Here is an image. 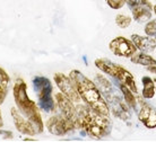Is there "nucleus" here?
Returning a JSON list of instances; mask_svg holds the SVG:
<instances>
[{
  "label": "nucleus",
  "instance_id": "obj_1",
  "mask_svg": "<svg viewBox=\"0 0 156 142\" xmlns=\"http://www.w3.org/2000/svg\"><path fill=\"white\" fill-rule=\"evenodd\" d=\"M70 79L74 82L79 96L84 100V103L93 111L98 112L102 115L109 116L110 108L104 96L102 95L95 82L88 79L84 73L78 70H73L69 74Z\"/></svg>",
  "mask_w": 156,
  "mask_h": 142
},
{
  "label": "nucleus",
  "instance_id": "obj_2",
  "mask_svg": "<svg viewBox=\"0 0 156 142\" xmlns=\"http://www.w3.org/2000/svg\"><path fill=\"white\" fill-rule=\"evenodd\" d=\"M77 112L78 129H82L94 139L104 138L111 132L112 123L109 116L102 115L98 112L93 111L88 106H84L78 103L76 107Z\"/></svg>",
  "mask_w": 156,
  "mask_h": 142
},
{
  "label": "nucleus",
  "instance_id": "obj_3",
  "mask_svg": "<svg viewBox=\"0 0 156 142\" xmlns=\"http://www.w3.org/2000/svg\"><path fill=\"white\" fill-rule=\"evenodd\" d=\"M14 98L20 112L35 126L36 132H43L42 116L36 104L28 97L27 85L22 79H17L14 86Z\"/></svg>",
  "mask_w": 156,
  "mask_h": 142
},
{
  "label": "nucleus",
  "instance_id": "obj_4",
  "mask_svg": "<svg viewBox=\"0 0 156 142\" xmlns=\"http://www.w3.org/2000/svg\"><path fill=\"white\" fill-rule=\"evenodd\" d=\"M95 65L104 73L113 77L114 79H117L120 84L126 85L133 94H137V86L133 74L129 72L127 69H125L123 67L110 61L108 59H96Z\"/></svg>",
  "mask_w": 156,
  "mask_h": 142
},
{
  "label": "nucleus",
  "instance_id": "obj_5",
  "mask_svg": "<svg viewBox=\"0 0 156 142\" xmlns=\"http://www.w3.org/2000/svg\"><path fill=\"white\" fill-rule=\"evenodd\" d=\"M33 86H34L36 95L39 97L41 108L48 113L55 111V102L52 98L51 81L43 76H36L33 79Z\"/></svg>",
  "mask_w": 156,
  "mask_h": 142
},
{
  "label": "nucleus",
  "instance_id": "obj_6",
  "mask_svg": "<svg viewBox=\"0 0 156 142\" xmlns=\"http://www.w3.org/2000/svg\"><path fill=\"white\" fill-rule=\"evenodd\" d=\"M47 127L51 134L55 135H66L67 133L77 129L74 123L66 119L62 114L50 117L47 121Z\"/></svg>",
  "mask_w": 156,
  "mask_h": 142
},
{
  "label": "nucleus",
  "instance_id": "obj_7",
  "mask_svg": "<svg viewBox=\"0 0 156 142\" xmlns=\"http://www.w3.org/2000/svg\"><path fill=\"white\" fill-rule=\"evenodd\" d=\"M109 49L114 55L123 57V58L133 57L137 51V47L133 41L126 39L123 36H118L112 40L109 44Z\"/></svg>",
  "mask_w": 156,
  "mask_h": 142
},
{
  "label": "nucleus",
  "instance_id": "obj_8",
  "mask_svg": "<svg viewBox=\"0 0 156 142\" xmlns=\"http://www.w3.org/2000/svg\"><path fill=\"white\" fill-rule=\"evenodd\" d=\"M133 12V19L138 23H144L152 17V4L148 0H127Z\"/></svg>",
  "mask_w": 156,
  "mask_h": 142
},
{
  "label": "nucleus",
  "instance_id": "obj_9",
  "mask_svg": "<svg viewBox=\"0 0 156 142\" xmlns=\"http://www.w3.org/2000/svg\"><path fill=\"white\" fill-rule=\"evenodd\" d=\"M53 78H55V81L57 86H58V88L61 90V92L65 96L68 97L73 103L78 104L80 102L82 98L79 96V94H78L77 89L75 87V85L73 82V80L70 79V77H67L63 73L57 72Z\"/></svg>",
  "mask_w": 156,
  "mask_h": 142
},
{
  "label": "nucleus",
  "instance_id": "obj_10",
  "mask_svg": "<svg viewBox=\"0 0 156 142\" xmlns=\"http://www.w3.org/2000/svg\"><path fill=\"white\" fill-rule=\"evenodd\" d=\"M55 100L58 104V107L66 119H68L70 122H73L78 129V121H77V112L76 107L74 106V103L71 102L67 96H65L62 92L55 95Z\"/></svg>",
  "mask_w": 156,
  "mask_h": 142
},
{
  "label": "nucleus",
  "instance_id": "obj_11",
  "mask_svg": "<svg viewBox=\"0 0 156 142\" xmlns=\"http://www.w3.org/2000/svg\"><path fill=\"white\" fill-rule=\"evenodd\" d=\"M12 119H14V124H15L16 129L20 131V133L26 135H34L36 132L35 126L30 122V119H26L23 116V114L20 111H17L15 107H12L10 109Z\"/></svg>",
  "mask_w": 156,
  "mask_h": 142
},
{
  "label": "nucleus",
  "instance_id": "obj_12",
  "mask_svg": "<svg viewBox=\"0 0 156 142\" xmlns=\"http://www.w3.org/2000/svg\"><path fill=\"white\" fill-rule=\"evenodd\" d=\"M141 107L138 112V119L146 127L154 129L156 127V111L148 104L141 102Z\"/></svg>",
  "mask_w": 156,
  "mask_h": 142
},
{
  "label": "nucleus",
  "instance_id": "obj_13",
  "mask_svg": "<svg viewBox=\"0 0 156 142\" xmlns=\"http://www.w3.org/2000/svg\"><path fill=\"white\" fill-rule=\"evenodd\" d=\"M131 41L136 45L137 50H140L144 53L153 52L156 47V41L151 36H140V35H131Z\"/></svg>",
  "mask_w": 156,
  "mask_h": 142
},
{
  "label": "nucleus",
  "instance_id": "obj_14",
  "mask_svg": "<svg viewBox=\"0 0 156 142\" xmlns=\"http://www.w3.org/2000/svg\"><path fill=\"white\" fill-rule=\"evenodd\" d=\"M9 76L2 68H0V104L4 103L8 94V88H9Z\"/></svg>",
  "mask_w": 156,
  "mask_h": 142
},
{
  "label": "nucleus",
  "instance_id": "obj_15",
  "mask_svg": "<svg viewBox=\"0 0 156 142\" xmlns=\"http://www.w3.org/2000/svg\"><path fill=\"white\" fill-rule=\"evenodd\" d=\"M141 81H143V85H144L143 92H141L143 97L146 98V99H151V98H153L154 95H155V90H156L155 81L153 80L151 77H143Z\"/></svg>",
  "mask_w": 156,
  "mask_h": 142
},
{
  "label": "nucleus",
  "instance_id": "obj_16",
  "mask_svg": "<svg viewBox=\"0 0 156 142\" xmlns=\"http://www.w3.org/2000/svg\"><path fill=\"white\" fill-rule=\"evenodd\" d=\"M131 61L133 63H136V64H140L145 65V67H149V65H156V60L154 58H152L151 55H148L147 53H144V52H140L138 54H133V58H131Z\"/></svg>",
  "mask_w": 156,
  "mask_h": 142
},
{
  "label": "nucleus",
  "instance_id": "obj_17",
  "mask_svg": "<svg viewBox=\"0 0 156 142\" xmlns=\"http://www.w3.org/2000/svg\"><path fill=\"white\" fill-rule=\"evenodd\" d=\"M120 89H121V92H122V97H123L125 102L127 103V105L131 108L136 107L137 100H136V97L133 96V92L126 85H122V84H120Z\"/></svg>",
  "mask_w": 156,
  "mask_h": 142
},
{
  "label": "nucleus",
  "instance_id": "obj_18",
  "mask_svg": "<svg viewBox=\"0 0 156 142\" xmlns=\"http://www.w3.org/2000/svg\"><path fill=\"white\" fill-rule=\"evenodd\" d=\"M115 24L121 28H127L131 24V17L123 15V14H118L115 16Z\"/></svg>",
  "mask_w": 156,
  "mask_h": 142
},
{
  "label": "nucleus",
  "instance_id": "obj_19",
  "mask_svg": "<svg viewBox=\"0 0 156 142\" xmlns=\"http://www.w3.org/2000/svg\"><path fill=\"white\" fill-rule=\"evenodd\" d=\"M145 33L147 34V36H151L153 39H156V19L149 22L145 26Z\"/></svg>",
  "mask_w": 156,
  "mask_h": 142
},
{
  "label": "nucleus",
  "instance_id": "obj_20",
  "mask_svg": "<svg viewBox=\"0 0 156 142\" xmlns=\"http://www.w3.org/2000/svg\"><path fill=\"white\" fill-rule=\"evenodd\" d=\"M106 2L112 9H120L126 5L127 0H106Z\"/></svg>",
  "mask_w": 156,
  "mask_h": 142
},
{
  "label": "nucleus",
  "instance_id": "obj_21",
  "mask_svg": "<svg viewBox=\"0 0 156 142\" xmlns=\"http://www.w3.org/2000/svg\"><path fill=\"white\" fill-rule=\"evenodd\" d=\"M147 70L153 73H156V65H149V67H147Z\"/></svg>",
  "mask_w": 156,
  "mask_h": 142
},
{
  "label": "nucleus",
  "instance_id": "obj_22",
  "mask_svg": "<svg viewBox=\"0 0 156 142\" xmlns=\"http://www.w3.org/2000/svg\"><path fill=\"white\" fill-rule=\"evenodd\" d=\"M4 125V122H2V116H1V112H0V127Z\"/></svg>",
  "mask_w": 156,
  "mask_h": 142
},
{
  "label": "nucleus",
  "instance_id": "obj_23",
  "mask_svg": "<svg viewBox=\"0 0 156 142\" xmlns=\"http://www.w3.org/2000/svg\"><path fill=\"white\" fill-rule=\"evenodd\" d=\"M24 141H35L34 139H24Z\"/></svg>",
  "mask_w": 156,
  "mask_h": 142
},
{
  "label": "nucleus",
  "instance_id": "obj_24",
  "mask_svg": "<svg viewBox=\"0 0 156 142\" xmlns=\"http://www.w3.org/2000/svg\"><path fill=\"white\" fill-rule=\"evenodd\" d=\"M154 12H155V15H156V6H154Z\"/></svg>",
  "mask_w": 156,
  "mask_h": 142
},
{
  "label": "nucleus",
  "instance_id": "obj_25",
  "mask_svg": "<svg viewBox=\"0 0 156 142\" xmlns=\"http://www.w3.org/2000/svg\"><path fill=\"white\" fill-rule=\"evenodd\" d=\"M154 81H155V84H156V79H154Z\"/></svg>",
  "mask_w": 156,
  "mask_h": 142
}]
</instances>
